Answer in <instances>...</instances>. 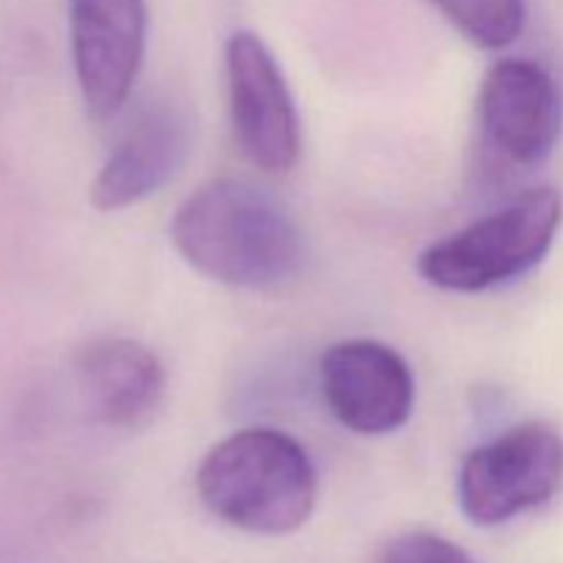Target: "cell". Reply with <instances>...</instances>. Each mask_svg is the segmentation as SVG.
<instances>
[{"instance_id":"cell-3","label":"cell","mask_w":563,"mask_h":563,"mask_svg":"<svg viewBox=\"0 0 563 563\" xmlns=\"http://www.w3.org/2000/svg\"><path fill=\"white\" fill-rule=\"evenodd\" d=\"M561 220V192L533 187L487 218L429 245L418 258V273L443 291L476 295L495 289L548 256Z\"/></svg>"},{"instance_id":"cell-7","label":"cell","mask_w":563,"mask_h":563,"mask_svg":"<svg viewBox=\"0 0 563 563\" xmlns=\"http://www.w3.org/2000/svg\"><path fill=\"white\" fill-rule=\"evenodd\" d=\"M319 385L335 421L372 438L405 427L416 405L410 363L394 346L374 339L330 346L319 363Z\"/></svg>"},{"instance_id":"cell-6","label":"cell","mask_w":563,"mask_h":563,"mask_svg":"<svg viewBox=\"0 0 563 563\" xmlns=\"http://www.w3.org/2000/svg\"><path fill=\"white\" fill-rule=\"evenodd\" d=\"M69 33L82 104L91 119H113L146 58V0H69Z\"/></svg>"},{"instance_id":"cell-10","label":"cell","mask_w":563,"mask_h":563,"mask_svg":"<svg viewBox=\"0 0 563 563\" xmlns=\"http://www.w3.org/2000/svg\"><path fill=\"white\" fill-rule=\"evenodd\" d=\"M77 385L97 421L137 429L157 416L165 396V368L146 344L108 335L77 352Z\"/></svg>"},{"instance_id":"cell-1","label":"cell","mask_w":563,"mask_h":563,"mask_svg":"<svg viewBox=\"0 0 563 563\" xmlns=\"http://www.w3.org/2000/svg\"><path fill=\"white\" fill-rule=\"evenodd\" d=\"M170 242L196 273L234 289L286 284L308 256L306 234L286 203L236 176L192 190L170 218Z\"/></svg>"},{"instance_id":"cell-8","label":"cell","mask_w":563,"mask_h":563,"mask_svg":"<svg viewBox=\"0 0 563 563\" xmlns=\"http://www.w3.org/2000/svg\"><path fill=\"white\" fill-rule=\"evenodd\" d=\"M192 115L174 99L143 104L91 181L93 209L119 212L168 187L192 152Z\"/></svg>"},{"instance_id":"cell-2","label":"cell","mask_w":563,"mask_h":563,"mask_svg":"<svg viewBox=\"0 0 563 563\" xmlns=\"http://www.w3.org/2000/svg\"><path fill=\"white\" fill-rule=\"evenodd\" d=\"M198 498L218 520L258 537H286L311 520L319 482L291 434L251 427L220 440L196 476Z\"/></svg>"},{"instance_id":"cell-4","label":"cell","mask_w":563,"mask_h":563,"mask_svg":"<svg viewBox=\"0 0 563 563\" xmlns=\"http://www.w3.org/2000/svg\"><path fill=\"white\" fill-rule=\"evenodd\" d=\"M563 484V438L550 423L506 429L462 462L456 498L473 526L493 528L555 498Z\"/></svg>"},{"instance_id":"cell-11","label":"cell","mask_w":563,"mask_h":563,"mask_svg":"<svg viewBox=\"0 0 563 563\" xmlns=\"http://www.w3.org/2000/svg\"><path fill=\"white\" fill-rule=\"evenodd\" d=\"M476 47H509L526 27V0H429Z\"/></svg>"},{"instance_id":"cell-12","label":"cell","mask_w":563,"mask_h":563,"mask_svg":"<svg viewBox=\"0 0 563 563\" xmlns=\"http://www.w3.org/2000/svg\"><path fill=\"white\" fill-rule=\"evenodd\" d=\"M379 563H476L462 548L429 531L401 533L379 555Z\"/></svg>"},{"instance_id":"cell-9","label":"cell","mask_w":563,"mask_h":563,"mask_svg":"<svg viewBox=\"0 0 563 563\" xmlns=\"http://www.w3.org/2000/svg\"><path fill=\"white\" fill-rule=\"evenodd\" d=\"M478 121L493 152L517 165H537L555 148L563 99L555 77L528 58H504L482 80Z\"/></svg>"},{"instance_id":"cell-5","label":"cell","mask_w":563,"mask_h":563,"mask_svg":"<svg viewBox=\"0 0 563 563\" xmlns=\"http://www.w3.org/2000/svg\"><path fill=\"white\" fill-rule=\"evenodd\" d=\"M225 77L234 137L242 154L267 174H286L302 148L295 97L273 49L253 31H236L225 44Z\"/></svg>"}]
</instances>
